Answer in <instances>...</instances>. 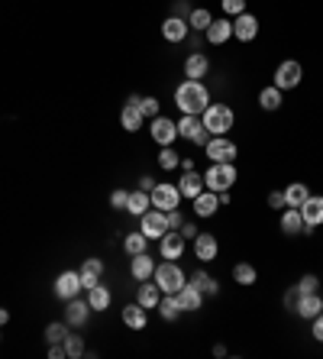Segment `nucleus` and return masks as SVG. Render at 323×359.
<instances>
[{
  "label": "nucleus",
  "instance_id": "obj_12",
  "mask_svg": "<svg viewBox=\"0 0 323 359\" xmlns=\"http://www.w3.org/2000/svg\"><path fill=\"white\" fill-rule=\"evenodd\" d=\"M142 120H146V114H142V107H139V97L133 94L120 110V126L126 133H136V130H142Z\"/></svg>",
  "mask_w": 323,
  "mask_h": 359
},
{
  "label": "nucleus",
  "instance_id": "obj_53",
  "mask_svg": "<svg viewBox=\"0 0 323 359\" xmlns=\"http://www.w3.org/2000/svg\"><path fill=\"white\" fill-rule=\"evenodd\" d=\"M188 42H191V52H201V33H188Z\"/></svg>",
  "mask_w": 323,
  "mask_h": 359
},
{
  "label": "nucleus",
  "instance_id": "obj_5",
  "mask_svg": "<svg viewBox=\"0 0 323 359\" xmlns=\"http://www.w3.org/2000/svg\"><path fill=\"white\" fill-rule=\"evenodd\" d=\"M301 81H304V68H301V62L285 58V62L275 68V81H272V85H275L278 91H295Z\"/></svg>",
  "mask_w": 323,
  "mask_h": 359
},
{
  "label": "nucleus",
  "instance_id": "obj_27",
  "mask_svg": "<svg viewBox=\"0 0 323 359\" xmlns=\"http://www.w3.org/2000/svg\"><path fill=\"white\" fill-rule=\"evenodd\" d=\"M158 298H162V288H158L152 278L149 282H139V292H136V301L146 308V311H156L158 308Z\"/></svg>",
  "mask_w": 323,
  "mask_h": 359
},
{
  "label": "nucleus",
  "instance_id": "obj_26",
  "mask_svg": "<svg viewBox=\"0 0 323 359\" xmlns=\"http://www.w3.org/2000/svg\"><path fill=\"white\" fill-rule=\"evenodd\" d=\"M123 324H126L129 331H146V324H149L146 308H142L139 301L126 304V308H123Z\"/></svg>",
  "mask_w": 323,
  "mask_h": 359
},
{
  "label": "nucleus",
  "instance_id": "obj_50",
  "mask_svg": "<svg viewBox=\"0 0 323 359\" xmlns=\"http://www.w3.org/2000/svg\"><path fill=\"white\" fill-rule=\"evenodd\" d=\"M49 359H68V353H65V343H49Z\"/></svg>",
  "mask_w": 323,
  "mask_h": 359
},
{
  "label": "nucleus",
  "instance_id": "obj_51",
  "mask_svg": "<svg viewBox=\"0 0 323 359\" xmlns=\"http://www.w3.org/2000/svg\"><path fill=\"white\" fill-rule=\"evenodd\" d=\"M310 324H314V340H317V343H323V311L317 314V317H314Z\"/></svg>",
  "mask_w": 323,
  "mask_h": 359
},
{
  "label": "nucleus",
  "instance_id": "obj_40",
  "mask_svg": "<svg viewBox=\"0 0 323 359\" xmlns=\"http://www.w3.org/2000/svg\"><path fill=\"white\" fill-rule=\"evenodd\" d=\"M65 353H68V359H78V356H84V337H78V333H68V337H65Z\"/></svg>",
  "mask_w": 323,
  "mask_h": 359
},
{
  "label": "nucleus",
  "instance_id": "obj_56",
  "mask_svg": "<svg viewBox=\"0 0 323 359\" xmlns=\"http://www.w3.org/2000/svg\"><path fill=\"white\" fill-rule=\"evenodd\" d=\"M7 321H10V311H7V308H0V327H3Z\"/></svg>",
  "mask_w": 323,
  "mask_h": 359
},
{
  "label": "nucleus",
  "instance_id": "obj_24",
  "mask_svg": "<svg viewBox=\"0 0 323 359\" xmlns=\"http://www.w3.org/2000/svg\"><path fill=\"white\" fill-rule=\"evenodd\" d=\"M210 75V58L204 56V52H191L185 58V78H194V81H201V78Z\"/></svg>",
  "mask_w": 323,
  "mask_h": 359
},
{
  "label": "nucleus",
  "instance_id": "obj_48",
  "mask_svg": "<svg viewBox=\"0 0 323 359\" xmlns=\"http://www.w3.org/2000/svg\"><path fill=\"white\" fill-rule=\"evenodd\" d=\"M268 208L272 210H285L288 204H285V191H272V194H268Z\"/></svg>",
  "mask_w": 323,
  "mask_h": 359
},
{
  "label": "nucleus",
  "instance_id": "obj_14",
  "mask_svg": "<svg viewBox=\"0 0 323 359\" xmlns=\"http://www.w3.org/2000/svg\"><path fill=\"white\" fill-rule=\"evenodd\" d=\"M158 249H162V259H181L188 249V240L181 237V230H168L165 237L158 240Z\"/></svg>",
  "mask_w": 323,
  "mask_h": 359
},
{
  "label": "nucleus",
  "instance_id": "obj_44",
  "mask_svg": "<svg viewBox=\"0 0 323 359\" xmlns=\"http://www.w3.org/2000/svg\"><path fill=\"white\" fill-rule=\"evenodd\" d=\"M126 204H129V191L126 188H113L110 191V208L113 210H126Z\"/></svg>",
  "mask_w": 323,
  "mask_h": 359
},
{
  "label": "nucleus",
  "instance_id": "obj_25",
  "mask_svg": "<svg viewBox=\"0 0 323 359\" xmlns=\"http://www.w3.org/2000/svg\"><path fill=\"white\" fill-rule=\"evenodd\" d=\"M204 188H207V185H204V175H197L194 169L185 172V175H181V181H178V191H181V198H188V201H194Z\"/></svg>",
  "mask_w": 323,
  "mask_h": 359
},
{
  "label": "nucleus",
  "instance_id": "obj_41",
  "mask_svg": "<svg viewBox=\"0 0 323 359\" xmlns=\"http://www.w3.org/2000/svg\"><path fill=\"white\" fill-rule=\"evenodd\" d=\"M68 337V324H49L46 327V343H62Z\"/></svg>",
  "mask_w": 323,
  "mask_h": 359
},
{
  "label": "nucleus",
  "instance_id": "obj_9",
  "mask_svg": "<svg viewBox=\"0 0 323 359\" xmlns=\"http://www.w3.org/2000/svg\"><path fill=\"white\" fill-rule=\"evenodd\" d=\"M149 198H152V208L175 210L178 204H181V191H178V185H172V181H156V188L149 191Z\"/></svg>",
  "mask_w": 323,
  "mask_h": 359
},
{
  "label": "nucleus",
  "instance_id": "obj_10",
  "mask_svg": "<svg viewBox=\"0 0 323 359\" xmlns=\"http://www.w3.org/2000/svg\"><path fill=\"white\" fill-rule=\"evenodd\" d=\"M139 230L149 237V243L152 240H162L168 233V220H165V210H158V208H149L142 217H139Z\"/></svg>",
  "mask_w": 323,
  "mask_h": 359
},
{
  "label": "nucleus",
  "instance_id": "obj_39",
  "mask_svg": "<svg viewBox=\"0 0 323 359\" xmlns=\"http://www.w3.org/2000/svg\"><path fill=\"white\" fill-rule=\"evenodd\" d=\"M158 165L165 172H175L178 165H181V156H178L172 146H158Z\"/></svg>",
  "mask_w": 323,
  "mask_h": 359
},
{
  "label": "nucleus",
  "instance_id": "obj_13",
  "mask_svg": "<svg viewBox=\"0 0 323 359\" xmlns=\"http://www.w3.org/2000/svg\"><path fill=\"white\" fill-rule=\"evenodd\" d=\"M204 39H207L210 46H223V42H230L233 39V19L230 17H217L210 26L204 29Z\"/></svg>",
  "mask_w": 323,
  "mask_h": 359
},
{
  "label": "nucleus",
  "instance_id": "obj_55",
  "mask_svg": "<svg viewBox=\"0 0 323 359\" xmlns=\"http://www.w3.org/2000/svg\"><path fill=\"white\" fill-rule=\"evenodd\" d=\"M181 172H191L194 169V159H181V165H178Z\"/></svg>",
  "mask_w": 323,
  "mask_h": 359
},
{
  "label": "nucleus",
  "instance_id": "obj_45",
  "mask_svg": "<svg viewBox=\"0 0 323 359\" xmlns=\"http://www.w3.org/2000/svg\"><path fill=\"white\" fill-rule=\"evenodd\" d=\"M220 7L226 17H240V13H246V0H220Z\"/></svg>",
  "mask_w": 323,
  "mask_h": 359
},
{
  "label": "nucleus",
  "instance_id": "obj_52",
  "mask_svg": "<svg viewBox=\"0 0 323 359\" xmlns=\"http://www.w3.org/2000/svg\"><path fill=\"white\" fill-rule=\"evenodd\" d=\"M197 233H201V230L194 227V224H181V237H185V240H194Z\"/></svg>",
  "mask_w": 323,
  "mask_h": 359
},
{
  "label": "nucleus",
  "instance_id": "obj_20",
  "mask_svg": "<svg viewBox=\"0 0 323 359\" xmlns=\"http://www.w3.org/2000/svg\"><path fill=\"white\" fill-rule=\"evenodd\" d=\"M320 311H323V298H320V292L301 294V298H297V304H295V314H297V317H304V321H314V317H317Z\"/></svg>",
  "mask_w": 323,
  "mask_h": 359
},
{
  "label": "nucleus",
  "instance_id": "obj_42",
  "mask_svg": "<svg viewBox=\"0 0 323 359\" xmlns=\"http://www.w3.org/2000/svg\"><path fill=\"white\" fill-rule=\"evenodd\" d=\"M297 292L301 294H310V292H320V278L317 275H301V282H297Z\"/></svg>",
  "mask_w": 323,
  "mask_h": 359
},
{
  "label": "nucleus",
  "instance_id": "obj_23",
  "mask_svg": "<svg viewBox=\"0 0 323 359\" xmlns=\"http://www.w3.org/2000/svg\"><path fill=\"white\" fill-rule=\"evenodd\" d=\"M156 259L149 253H139V256H133V262H129V272H133V278L136 282H149L152 275H156Z\"/></svg>",
  "mask_w": 323,
  "mask_h": 359
},
{
  "label": "nucleus",
  "instance_id": "obj_8",
  "mask_svg": "<svg viewBox=\"0 0 323 359\" xmlns=\"http://www.w3.org/2000/svg\"><path fill=\"white\" fill-rule=\"evenodd\" d=\"M56 298L58 301H72V298H78V294L84 292V282H81V272L78 269H65V272H58L56 278Z\"/></svg>",
  "mask_w": 323,
  "mask_h": 359
},
{
  "label": "nucleus",
  "instance_id": "obj_38",
  "mask_svg": "<svg viewBox=\"0 0 323 359\" xmlns=\"http://www.w3.org/2000/svg\"><path fill=\"white\" fill-rule=\"evenodd\" d=\"M210 23H213L210 10H204V7H194V10H191V17H188V26H191L194 33H204V29L210 26Z\"/></svg>",
  "mask_w": 323,
  "mask_h": 359
},
{
  "label": "nucleus",
  "instance_id": "obj_32",
  "mask_svg": "<svg viewBox=\"0 0 323 359\" xmlns=\"http://www.w3.org/2000/svg\"><path fill=\"white\" fill-rule=\"evenodd\" d=\"M152 208V198H149V191L136 188V191H129V204H126V214H133V217H142L146 210Z\"/></svg>",
  "mask_w": 323,
  "mask_h": 359
},
{
  "label": "nucleus",
  "instance_id": "obj_15",
  "mask_svg": "<svg viewBox=\"0 0 323 359\" xmlns=\"http://www.w3.org/2000/svg\"><path fill=\"white\" fill-rule=\"evenodd\" d=\"M88 317H91V304H88V298H72V301H65V324L68 327H84L88 324Z\"/></svg>",
  "mask_w": 323,
  "mask_h": 359
},
{
  "label": "nucleus",
  "instance_id": "obj_17",
  "mask_svg": "<svg viewBox=\"0 0 323 359\" xmlns=\"http://www.w3.org/2000/svg\"><path fill=\"white\" fill-rule=\"evenodd\" d=\"M297 210H301V217H304V233L323 224V198H320V194H317V198L310 194V198H307Z\"/></svg>",
  "mask_w": 323,
  "mask_h": 359
},
{
  "label": "nucleus",
  "instance_id": "obj_46",
  "mask_svg": "<svg viewBox=\"0 0 323 359\" xmlns=\"http://www.w3.org/2000/svg\"><path fill=\"white\" fill-rule=\"evenodd\" d=\"M191 0H175V7H172V17H181V19H188L191 17Z\"/></svg>",
  "mask_w": 323,
  "mask_h": 359
},
{
  "label": "nucleus",
  "instance_id": "obj_3",
  "mask_svg": "<svg viewBox=\"0 0 323 359\" xmlns=\"http://www.w3.org/2000/svg\"><path fill=\"white\" fill-rule=\"evenodd\" d=\"M152 282L162 288V294H178L181 288L188 285V275L181 272V265L175 259H165V262L156 265V275H152Z\"/></svg>",
  "mask_w": 323,
  "mask_h": 359
},
{
  "label": "nucleus",
  "instance_id": "obj_21",
  "mask_svg": "<svg viewBox=\"0 0 323 359\" xmlns=\"http://www.w3.org/2000/svg\"><path fill=\"white\" fill-rule=\"evenodd\" d=\"M103 269H107V265H103V259H97V256H88V259H84L81 269H78V272H81V282H84V292H88L91 285L101 282Z\"/></svg>",
  "mask_w": 323,
  "mask_h": 359
},
{
  "label": "nucleus",
  "instance_id": "obj_29",
  "mask_svg": "<svg viewBox=\"0 0 323 359\" xmlns=\"http://www.w3.org/2000/svg\"><path fill=\"white\" fill-rule=\"evenodd\" d=\"M88 304H91V311H107V308H110V288H107V285H91V288H88Z\"/></svg>",
  "mask_w": 323,
  "mask_h": 359
},
{
  "label": "nucleus",
  "instance_id": "obj_30",
  "mask_svg": "<svg viewBox=\"0 0 323 359\" xmlns=\"http://www.w3.org/2000/svg\"><path fill=\"white\" fill-rule=\"evenodd\" d=\"M188 282H191L194 288L204 294V298H207V294H217V292H220V282H217L210 272H204V269H197V272H194Z\"/></svg>",
  "mask_w": 323,
  "mask_h": 359
},
{
  "label": "nucleus",
  "instance_id": "obj_11",
  "mask_svg": "<svg viewBox=\"0 0 323 359\" xmlns=\"http://www.w3.org/2000/svg\"><path fill=\"white\" fill-rule=\"evenodd\" d=\"M149 136H152L158 146H172V142L178 140V123L168 120L165 114L152 117V123H149Z\"/></svg>",
  "mask_w": 323,
  "mask_h": 359
},
{
  "label": "nucleus",
  "instance_id": "obj_2",
  "mask_svg": "<svg viewBox=\"0 0 323 359\" xmlns=\"http://www.w3.org/2000/svg\"><path fill=\"white\" fill-rule=\"evenodd\" d=\"M201 123L210 136H226L236 123V114H233L230 104H207V110L201 114Z\"/></svg>",
  "mask_w": 323,
  "mask_h": 359
},
{
  "label": "nucleus",
  "instance_id": "obj_4",
  "mask_svg": "<svg viewBox=\"0 0 323 359\" xmlns=\"http://www.w3.org/2000/svg\"><path fill=\"white\" fill-rule=\"evenodd\" d=\"M204 185L207 191H230L236 185V165L233 162H210V169L204 172Z\"/></svg>",
  "mask_w": 323,
  "mask_h": 359
},
{
  "label": "nucleus",
  "instance_id": "obj_54",
  "mask_svg": "<svg viewBox=\"0 0 323 359\" xmlns=\"http://www.w3.org/2000/svg\"><path fill=\"white\" fill-rule=\"evenodd\" d=\"M139 188H142V191H152V188H156V178H152V175H142V178H139Z\"/></svg>",
  "mask_w": 323,
  "mask_h": 359
},
{
  "label": "nucleus",
  "instance_id": "obj_19",
  "mask_svg": "<svg viewBox=\"0 0 323 359\" xmlns=\"http://www.w3.org/2000/svg\"><path fill=\"white\" fill-rule=\"evenodd\" d=\"M217 253H220V243H217L213 233H197V237H194V256H197L201 262H213Z\"/></svg>",
  "mask_w": 323,
  "mask_h": 359
},
{
  "label": "nucleus",
  "instance_id": "obj_22",
  "mask_svg": "<svg viewBox=\"0 0 323 359\" xmlns=\"http://www.w3.org/2000/svg\"><path fill=\"white\" fill-rule=\"evenodd\" d=\"M191 204H194V214H197V217H213V214L220 210V194H217V191L204 188L201 194L191 201Z\"/></svg>",
  "mask_w": 323,
  "mask_h": 359
},
{
  "label": "nucleus",
  "instance_id": "obj_37",
  "mask_svg": "<svg viewBox=\"0 0 323 359\" xmlns=\"http://www.w3.org/2000/svg\"><path fill=\"white\" fill-rule=\"evenodd\" d=\"M258 272H256V265L252 262H236L233 265V282L236 285H256Z\"/></svg>",
  "mask_w": 323,
  "mask_h": 359
},
{
  "label": "nucleus",
  "instance_id": "obj_1",
  "mask_svg": "<svg viewBox=\"0 0 323 359\" xmlns=\"http://www.w3.org/2000/svg\"><path fill=\"white\" fill-rule=\"evenodd\" d=\"M207 104H210V91H207V85H204V81L185 78V81L175 87V107L181 110V114L201 117L204 110H207Z\"/></svg>",
  "mask_w": 323,
  "mask_h": 359
},
{
  "label": "nucleus",
  "instance_id": "obj_28",
  "mask_svg": "<svg viewBox=\"0 0 323 359\" xmlns=\"http://www.w3.org/2000/svg\"><path fill=\"white\" fill-rule=\"evenodd\" d=\"M281 233H288V237H297V233H304V217H301V210L297 208H285L281 210Z\"/></svg>",
  "mask_w": 323,
  "mask_h": 359
},
{
  "label": "nucleus",
  "instance_id": "obj_35",
  "mask_svg": "<svg viewBox=\"0 0 323 359\" xmlns=\"http://www.w3.org/2000/svg\"><path fill=\"white\" fill-rule=\"evenodd\" d=\"M156 311L162 314V321H178V317H181V304H178L175 294H162Z\"/></svg>",
  "mask_w": 323,
  "mask_h": 359
},
{
  "label": "nucleus",
  "instance_id": "obj_34",
  "mask_svg": "<svg viewBox=\"0 0 323 359\" xmlns=\"http://www.w3.org/2000/svg\"><path fill=\"white\" fill-rule=\"evenodd\" d=\"M149 249V237L142 233V230H136V233H126L123 237V253L133 259V256H139V253H146Z\"/></svg>",
  "mask_w": 323,
  "mask_h": 359
},
{
  "label": "nucleus",
  "instance_id": "obj_36",
  "mask_svg": "<svg viewBox=\"0 0 323 359\" xmlns=\"http://www.w3.org/2000/svg\"><path fill=\"white\" fill-rule=\"evenodd\" d=\"M281 94H285V91H278L275 85L262 87V91H258V107L272 114V110H278V107H281Z\"/></svg>",
  "mask_w": 323,
  "mask_h": 359
},
{
  "label": "nucleus",
  "instance_id": "obj_6",
  "mask_svg": "<svg viewBox=\"0 0 323 359\" xmlns=\"http://www.w3.org/2000/svg\"><path fill=\"white\" fill-rule=\"evenodd\" d=\"M178 123V140H188V142H194V146H207V140H210V133L204 130V123H201V117H194V114H181V120H175Z\"/></svg>",
  "mask_w": 323,
  "mask_h": 359
},
{
  "label": "nucleus",
  "instance_id": "obj_33",
  "mask_svg": "<svg viewBox=\"0 0 323 359\" xmlns=\"http://www.w3.org/2000/svg\"><path fill=\"white\" fill-rule=\"evenodd\" d=\"M307 198H310V188H307L304 181H291V185L285 188V204L288 208H301Z\"/></svg>",
  "mask_w": 323,
  "mask_h": 359
},
{
  "label": "nucleus",
  "instance_id": "obj_16",
  "mask_svg": "<svg viewBox=\"0 0 323 359\" xmlns=\"http://www.w3.org/2000/svg\"><path fill=\"white\" fill-rule=\"evenodd\" d=\"M258 36V17L252 13H240V17H233V39H240V42H252Z\"/></svg>",
  "mask_w": 323,
  "mask_h": 359
},
{
  "label": "nucleus",
  "instance_id": "obj_49",
  "mask_svg": "<svg viewBox=\"0 0 323 359\" xmlns=\"http://www.w3.org/2000/svg\"><path fill=\"white\" fill-rule=\"evenodd\" d=\"M297 298H301V292H297V285H295V288H288V292H285V308H288V311H295Z\"/></svg>",
  "mask_w": 323,
  "mask_h": 359
},
{
  "label": "nucleus",
  "instance_id": "obj_31",
  "mask_svg": "<svg viewBox=\"0 0 323 359\" xmlns=\"http://www.w3.org/2000/svg\"><path fill=\"white\" fill-rule=\"evenodd\" d=\"M175 298H178V304H181V311H201V304H204V294L197 292L191 282H188L185 288L175 294Z\"/></svg>",
  "mask_w": 323,
  "mask_h": 359
},
{
  "label": "nucleus",
  "instance_id": "obj_43",
  "mask_svg": "<svg viewBox=\"0 0 323 359\" xmlns=\"http://www.w3.org/2000/svg\"><path fill=\"white\" fill-rule=\"evenodd\" d=\"M139 107H142V114H146L149 120L162 114V104H158V97H139Z\"/></svg>",
  "mask_w": 323,
  "mask_h": 359
},
{
  "label": "nucleus",
  "instance_id": "obj_47",
  "mask_svg": "<svg viewBox=\"0 0 323 359\" xmlns=\"http://www.w3.org/2000/svg\"><path fill=\"white\" fill-rule=\"evenodd\" d=\"M165 220H168V230H181V224H185V217H181V210H165Z\"/></svg>",
  "mask_w": 323,
  "mask_h": 359
},
{
  "label": "nucleus",
  "instance_id": "obj_18",
  "mask_svg": "<svg viewBox=\"0 0 323 359\" xmlns=\"http://www.w3.org/2000/svg\"><path fill=\"white\" fill-rule=\"evenodd\" d=\"M188 33H191V26H188V19H181V17H168L165 23H162V39L172 42V46L185 42Z\"/></svg>",
  "mask_w": 323,
  "mask_h": 359
},
{
  "label": "nucleus",
  "instance_id": "obj_7",
  "mask_svg": "<svg viewBox=\"0 0 323 359\" xmlns=\"http://www.w3.org/2000/svg\"><path fill=\"white\" fill-rule=\"evenodd\" d=\"M204 156H207L210 162H236L240 146H236L230 136H210L207 146H204Z\"/></svg>",
  "mask_w": 323,
  "mask_h": 359
}]
</instances>
